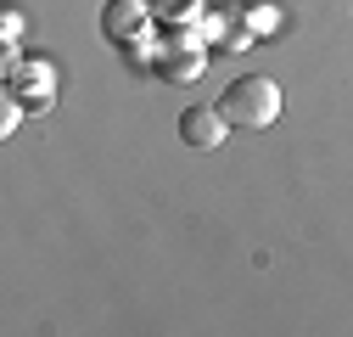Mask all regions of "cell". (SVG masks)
<instances>
[{
	"mask_svg": "<svg viewBox=\"0 0 353 337\" xmlns=\"http://www.w3.org/2000/svg\"><path fill=\"white\" fill-rule=\"evenodd\" d=\"M219 113L230 118V130H263V124L281 118V84L270 73H241V79L225 84Z\"/></svg>",
	"mask_w": 353,
	"mask_h": 337,
	"instance_id": "1",
	"label": "cell"
},
{
	"mask_svg": "<svg viewBox=\"0 0 353 337\" xmlns=\"http://www.w3.org/2000/svg\"><path fill=\"white\" fill-rule=\"evenodd\" d=\"M225 135H230V118L219 113V107H185V113H180V141H185L191 152L225 146Z\"/></svg>",
	"mask_w": 353,
	"mask_h": 337,
	"instance_id": "2",
	"label": "cell"
},
{
	"mask_svg": "<svg viewBox=\"0 0 353 337\" xmlns=\"http://www.w3.org/2000/svg\"><path fill=\"white\" fill-rule=\"evenodd\" d=\"M101 28L112 46H123V39H135L146 28V12H141V0H107V12H101Z\"/></svg>",
	"mask_w": 353,
	"mask_h": 337,
	"instance_id": "3",
	"label": "cell"
},
{
	"mask_svg": "<svg viewBox=\"0 0 353 337\" xmlns=\"http://www.w3.org/2000/svg\"><path fill=\"white\" fill-rule=\"evenodd\" d=\"M152 6V17H163V23H191L196 12H202V0H146Z\"/></svg>",
	"mask_w": 353,
	"mask_h": 337,
	"instance_id": "4",
	"label": "cell"
},
{
	"mask_svg": "<svg viewBox=\"0 0 353 337\" xmlns=\"http://www.w3.org/2000/svg\"><path fill=\"white\" fill-rule=\"evenodd\" d=\"M12 130H17V102L6 96V107H0V135H12Z\"/></svg>",
	"mask_w": 353,
	"mask_h": 337,
	"instance_id": "5",
	"label": "cell"
}]
</instances>
